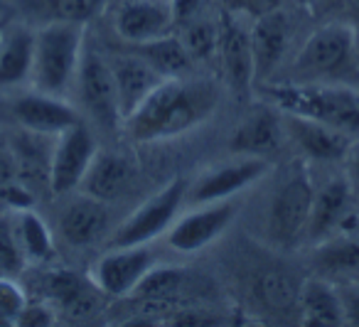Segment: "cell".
I'll return each mask as SVG.
<instances>
[{"label": "cell", "mask_w": 359, "mask_h": 327, "mask_svg": "<svg viewBox=\"0 0 359 327\" xmlns=\"http://www.w3.org/2000/svg\"><path fill=\"white\" fill-rule=\"evenodd\" d=\"M217 86L207 79H165L123 121V133L138 143L168 140L205 124L217 109Z\"/></svg>", "instance_id": "cell-1"}, {"label": "cell", "mask_w": 359, "mask_h": 327, "mask_svg": "<svg viewBox=\"0 0 359 327\" xmlns=\"http://www.w3.org/2000/svg\"><path fill=\"white\" fill-rule=\"evenodd\" d=\"M264 99L283 114L313 119L359 138V86L313 81H266Z\"/></svg>", "instance_id": "cell-2"}, {"label": "cell", "mask_w": 359, "mask_h": 327, "mask_svg": "<svg viewBox=\"0 0 359 327\" xmlns=\"http://www.w3.org/2000/svg\"><path fill=\"white\" fill-rule=\"evenodd\" d=\"M359 62L354 30L347 20H332L318 27L303 42L288 69L285 81H313V84H357Z\"/></svg>", "instance_id": "cell-3"}, {"label": "cell", "mask_w": 359, "mask_h": 327, "mask_svg": "<svg viewBox=\"0 0 359 327\" xmlns=\"http://www.w3.org/2000/svg\"><path fill=\"white\" fill-rule=\"evenodd\" d=\"M84 27L81 22H45L35 30V62H32V89L65 96L76 81L84 55Z\"/></svg>", "instance_id": "cell-4"}, {"label": "cell", "mask_w": 359, "mask_h": 327, "mask_svg": "<svg viewBox=\"0 0 359 327\" xmlns=\"http://www.w3.org/2000/svg\"><path fill=\"white\" fill-rule=\"evenodd\" d=\"M187 180L175 178L165 185L160 192H155L143 207H138L118 229H116L111 246H140V243H150L165 234L172 222L177 219V212L182 202L187 199Z\"/></svg>", "instance_id": "cell-5"}, {"label": "cell", "mask_w": 359, "mask_h": 327, "mask_svg": "<svg viewBox=\"0 0 359 327\" xmlns=\"http://www.w3.org/2000/svg\"><path fill=\"white\" fill-rule=\"evenodd\" d=\"M315 187L305 170L288 175L285 182L276 189L269 207V239L276 246H295L305 236L310 209H313Z\"/></svg>", "instance_id": "cell-6"}, {"label": "cell", "mask_w": 359, "mask_h": 327, "mask_svg": "<svg viewBox=\"0 0 359 327\" xmlns=\"http://www.w3.org/2000/svg\"><path fill=\"white\" fill-rule=\"evenodd\" d=\"M3 114L18 128L40 135H60L62 131H67L76 121H81V116L76 114L74 106L67 104L65 96L45 94L40 89L8 91Z\"/></svg>", "instance_id": "cell-7"}, {"label": "cell", "mask_w": 359, "mask_h": 327, "mask_svg": "<svg viewBox=\"0 0 359 327\" xmlns=\"http://www.w3.org/2000/svg\"><path fill=\"white\" fill-rule=\"evenodd\" d=\"M236 212H239V204H236L234 197L197 204L192 212L175 219L172 227L165 232V241L177 253L202 251L229 229Z\"/></svg>", "instance_id": "cell-8"}, {"label": "cell", "mask_w": 359, "mask_h": 327, "mask_svg": "<svg viewBox=\"0 0 359 327\" xmlns=\"http://www.w3.org/2000/svg\"><path fill=\"white\" fill-rule=\"evenodd\" d=\"M357 214V192L347 175H334L320 189H315L313 209H310L305 239L310 243H323L354 227Z\"/></svg>", "instance_id": "cell-9"}, {"label": "cell", "mask_w": 359, "mask_h": 327, "mask_svg": "<svg viewBox=\"0 0 359 327\" xmlns=\"http://www.w3.org/2000/svg\"><path fill=\"white\" fill-rule=\"evenodd\" d=\"M96 138L91 133L89 124L76 121L60 135H55L50 158V175L47 185L55 194H69L79 189L86 170L96 155Z\"/></svg>", "instance_id": "cell-10"}, {"label": "cell", "mask_w": 359, "mask_h": 327, "mask_svg": "<svg viewBox=\"0 0 359 327\" xmlns=\"http://www.w3.org/2000/svg\"><path fill=\"white\" fill-rule=\"evenodd\" d=\"M76 91H79V101L84 106L86 116L99 128L118 131L123 126L109 60H104L91 50H84L79 74H76Z\"/></svg>", "instance_id": "cell-11"}, {"label": "cell", "mask_w": 359, "mask_h": 327, "mask_svg": "<svg viewBox=\"0 0 359 327\" xmlns=\"http://www.w3.org/2000/svg\"><path fill=\"white\" fill-rule=\"evenodd\" d=\"M153 253L148 243L140 246H111L109 253L99 258L91 268V281L104 295L128 298L153 268Z\"/></svg>", "instance_id": "cell-12"}, {"label": "cell", "mask_w": 359, "mask_h": 327, "mask_svg": "<svg viewBox=\"0 0 359 327\" xmlns=\"http://www.w3.org/2000/svg\"><path fill=\"white\" fill-rule=\"evenodd\" d=\"M269 160L266 158H249L241 155L234 163H226L222 168H215L205 173L192 187H187V199L195 204L217 202V199H229L234 194L244 192L254 182H259L269 173Z\"/></svg>", "instance_id": "cell-13"}, {"label": "cell", "mask_w": 359, "mask_h": 327, "mask_svg": "<svg viewBox=\"0 0 359 327\" xmlns=\"http://www.w3.org/2000/svg\"><path fill=\"white\" fill-rule=\"evenodd\" d=\"M217 55L222 60L224 79L236 96H249L256 86L254 74V50H251V32L234 18H224L219 25V47Z\"/></svg>", "instance_id": "cell-14"}, {"label": "cell", "mask_w": 359, "mask_h": 327, "mask_svg": "<svg viewBox=\"0 0 359 327\" xmlns=\"http://www.w3.org/2000/svg\"><path fill=\"white\" fill-rule=\"evenodd\" d=\"M175 15L170 0H126L116 15V30L128 45H145L170 35Z\"/></svg>", "instance_id": "cell-15"}, {"label": "cell", "mask_w": 359, "mask_h": 327, "mask_svg": "<svg viewBox=\"0 0 359 327\" xmlns=\"http://www.w3.org/2000/svg\"><path fill=\"white\" fill-rule=\"evenodd\" d=\"M111 74L116 81V94H118V109L121 119H128L140 104L150 96L155 86L165 81V76L155 69L150 62H145L138 52L130 55H116L109 60ZM123 128V126H121Z\"/></svg>", "instance_id": "cell-16"}, {"label": "cell", "mask_w": 359, "mask_h": 327, "mask_svg": "<svg viewBox=\"0 0 359 327\" xmlns=\"http://www.w3.org/2000/svg\"><path fill=\"white\" fill-rule=\"evenodd\" d=\"M285 126L283 114L278 109H259L246 116L244 124L236 126L229 138V150L234 155H249V158H269L283 148Z\"/></svg>", "instance_id": "cell-17"}, {"label": "cell", "mask_w": 359, "mask_h": 327, "mask_svg": "<svg viewBox=\"0 0 359 327\" xmlns=\"http://www.w3.org/2000/svg\"><path fill=\"white\" fill-rule=\"evenodd\" d=\"M251 50H254V74L256 84L273 79L290 42V22L280 11L254 18L251 27Z\"/></svg>", "instance_id": "cell-18"}, {"label": "cell", "mask_w": 359, "mask_h": 327, "mask_svg": "<svg viewBox=\"0 0 359 327\" xmlns=\"http://www.w3.org/2000/svg\"><path fill=\"white\" fill-rule=\"evenodd\" d=\"M283 126H285V135L303 150V155H308L310 160H318V163H337V160H344V155H347L349 145L354 140L347 133H342V131L330 128V126L318 124L313 119H303V116H293V114H283Z\"/></svg>", "instance_id": "cell-19"}, {"label": "cell", "mask_w": 359, "mask_h": 327, "mask_svg": "<svg viewBox=\"0 0 359 327\" xmlns=\"http://www.w3.org/2000/svg\"><path fill=\"white\" fill-rule=\"evenodd\" d=\"M111 214L106 202L81 192L76 199H72L60 214V229L67 243L76 248H84L96 243L109 234Z\"/></svg>", "instance_id": "cell-20"}, {"label": "cell", "mask_w": 359, "mask_h": 327, "mask_svg": "<svg viewBox=\"0 0 359 327\" xmlns=\"http://www.w3.org/2000/svg\"><path fill=\"white\" fill-rule=\"evenodd\" d=\"M32 62H35V30L30 25L3 27L0 42V91L20 89L32 79Z\"/></svg>", "instance_id": "cell-21"}, {"label": "cell", "mask_w": 359, "mask_h": 327, "mask_svg": "<svg viewBox=\"0 0 359 327\" xmlns=\"http://www.w3.org/2000/svg\"><path fill=\"white\" fill-rule=\"evenodd\" d=\"M298 312L303 325L313 327H339L344 325L342 298L337 283L327 281L325 276H315L300 286Z\"/></svg>", "instance_id": "cell-22"}, {"label": "cell", "mask_w": 359, "mask_h": 327, "mask_svg": "<svg viewBox=\"0 0 359 327\" xmlns=\"http://www.w3.org/2000/svg\"><path fill=\"white\" fill-rule=\"evenodd\" d=\"M130 185V163L128 158L111 150H96L79 189L84 194L101 199V202H114L126 192Z\"/></svg>", "instance_id": "cell-23"}, {"label": "cell", "mask_w": 359, "mask_h": 327, "mask_svg": "<svg viewBox=\"0 0 359 327\" xmlns=\"http://www.w3.org/2000/svg\"><path fill=\"white\" fill-rule=\"evenodd\" d=\"M256 302L266 312L278 317H300L298 312V295L300 286H295L293 276L285 271H266L254 283Z\"/></svg>", "instance_id": "cell-24"}, {"label": "cell", "mask_w": 359, "mask_h": 327, "mask_svg": "<svg viewBox=\"0 0 359 327\" xmlns=\"http://www.w3.org/2000/svg\"><path fill=\"white\" fill-rule=\"evenodd\" d=\"M133 52H138L145 62H150L165 79L187 76L195 67V60L187 52L182 37H175L172 32L158 37V40L145 42V45H133Z\"/></svg>", "instance_id": "cell-25"}, {"label": "cell", "mask_w": 359, "mask_h": 327, "mask_svg": "<svg viewBox=\"0 0 359 327\" xmlns=\"http://www.w3.org/2000/svg\"><path fill=\"white\" fill-rule=\"evenodd\" d=\"M315 266L325 276H349L359 273V232L347 229L339 232L337 236L318 243L315 251Z\"/></svg>", "instance_id": "cell-26"}, {"label": "cell", "mask_w": 359, "mask_h": 327, "mask_svg": "<svg viewBox=\"0 0 359 327\" xmlns=\"http://www.w3.org/2000/svg\"><path fill=\"white\" fill-rule=\"evenodd\" d=\"M13 229H15L18 243H20L25 261L47 263L57 256V246H55V239H52L50 227L32 209H20Z\"/></svg>", "instance_id": "cell-27"}, {"label": "cell", "mask_w": 359, "mask_h": 327, "mask_svg": "<svg viewBox=\"0 0 359 327\" xmlns=\"http://www.w3.org/2000/svg\"><path fill=\"white\" fill-rule=\"evenodd\" d=\"M101 0H20L22 13L37 22H86L99 11Z\"/></svg>", "instance_id": "cell-28"}, {"label": "cell", "mask_w": 359, "mask_h": 327, "mask_svg": "<svg viewBox=\"0 0 359 327\" xmlns=\"http://www.w3.org/2000/svg\"><path fill=\"white\" fill-rule=\"evenodd\" d=\"M187 273L182 268H150L145 273V278L138 283V288L133 291V298H143V300H160V302H177L180 295L187 288Z\"/></svg>", "instance_id": "cell-29"}, {"label": "cell", "mask_w": 359, "mask_h": 327, "mask_svg": "<svg viewBox=\"0 0 359 327\" xmlns=\"http://www.w3.org/2000/svg\"><path fill=\"white\" fill-rule=\"evenodd\" d=\"M182 42L195 62H207L217 55L219 47V27H215L210 20L195 18L187 25H182Z\"/></svg>", "instance_id": "cell-30"}, {"label": "cell", "mask_w": 359, "mask_h": 327, "mask_svg": "<svg viewBox=\"0 0 359 327\" xmlns=\"http://www.w3.org/2000/svg\"><path fill=\"white\" fill-rule=\"evenodd\" d=\"M86 286H89V283H84L72 271H47L45 281H42V293H45L52 305H57V310H62V307L69 300H74Z\"/></svg>", "instance_id": "cell-31"}, {"label": "cell", "mask_w": 359, "mask_h": 327, "mask_svg": "<svg viewBox=\"0 0 359 327\" xmlns=\"http://www.w3.org/2000/svg\"><path fill=\"white\" fill-rule=\"evenodd\" d=\"M25 266V256L18 243L13 224L0 219V276H15Z\"/></svg>", "instance_id": "cell-32"}, {"label": "cell", "mask_w": 359, "mask_h": 327, "mask_svg": "<svg viewBox=\"0 0 359 327\" xmlns=\"http://www.w3.org/2000/svg\"><path fill=\"white\" fill-rule=\"evenodd\" d=\"M27 298L13 276H0V325H15Z\"/></svg>", "instance_id": "cell-33"}, {"label": "cell", "mask_w": 359, "mask_h": 327, "mask_svg": "<svg viewBox=\"0 0 359 327\" xmlns=\"http://www.w3.org/2000/svg\"><path fill=\"white\" fill-rule=\"evenodd\" d=\"M60 312L55 310L50 300H35V302H25L20 317H18L15 325L20 327H50L57 322Z\"/></svg>", "instance_id": "cell-34"}, {"label": "cell", "mask_w": 359, "mask_h": 327, "mask_svg": "<svg viewBox=\"0 0 359 327\" xmlns=\"http://www.w3.org/2000/svg\"><path fill=\"white\" fill-rule=\"evenodd\" d=\"M339 298H342L344 325L359 327V283H337Z\"/></svg>", "instance_id": "cell-35"}, {"label": "cell", "mask_w": 359, "mask_h": 327, "mask_svg": "<svg viewBox=\"0 0 359 327\" xmlns=\"http://www.w3.org/2000/svg\"><path fill=\"white\" fill-rule=\"evenodd\" d=\"M226 3H229L234 13L261 18V15H269V13L280 11V3H283V0H226Z\"/></svg>", "instance_id": "cell-36"}, {"label": "cell", "mask_w": 359, "mask_h": 327, "mask_svg": "<svg viewBox=\"0 0 359 327\" xmlns=\"http://www.w3.org/2000/svg\"><path fill=\"white\" fill-rule=\"evenodd\" d=\"M170 6H172L175 25H187L200 15L202 0H170Z\"/></svg>", "instance_id": "cell-37"}, {"label": "cell", "mask_w": 359, "mask_h": 327, "mask_svg": "<svg viewBox=\"0 0 359 327\" xmlns=\"http://www.w3.org/2000/svg\"><path fill=\"white\" fill-rule=\"evenodd\" d=\"M3 197H6V202L11 204V207H15L18 212L32 207V194L27 192V189H22V185L6 182L3 185Z\"/></svg>", "instance_id": "cell-38"}, {"label": "cell", "mask_w": 359, "mask_h": 327, "mask_svg": "<svg viewBox=\"0 0 359 327\" xmlns=\"http://www.w3.org/2000/svg\"><path fill=\"white\" fill-rule=\"evenodd\" d=\"M344 165H347L344 175H347V180L352 182L354 192L359 194V138H354L352 145H349L347 155H344Z\"/></svg>", "instance_id": "cell-39"}, {"label": "cell", "mask_w": 359, "mask_h": 327, "mask_svg": "<svg viewBox=\"0 0 359 327\" xmlns=\"http://www.w3.org/2000/svg\"><path fill=\"white\" fill-rule=\"evenodd\" d=\"M315 11L323 15H344V0H313Z\"/></svg>", "instance_id": "cell-40"}, {"label": "cell", "mask_w": 359, "mask_h": 327, "mask_svg": "<svg viewBox=\"0 0 359 327\" xmlns=\"http://www.w3.org/2000/svg\"><path fill=\"white\" fill-rule=\"evenodd\" d=\"M344 18L354 30H359V0H344Z\"/></svg>", "instance_id": "cell-41"}, {"label": "cell", "mask_w": 359, "mask_h": 327, "mask_svg": "<svg viewBox=\"0 0 359 327\" xmlns=\"http://www.w3.org/2000/svg\"><path fill=\"white\" fill-rule=\"evenodd\" d=\"M0 42H3V25H0Z\"/></svg>", "instance_id": "cell-42"}, {"label": "cell", "mask_w": 359, "mask_h": 327, "mask_svg": "<svg viewBox=\"0 0 359 327\" xmlns=\"http://www.w3.org/2000/svg\"><path fill=\"white\" fill-rule=\"evenodd\" d=\"M357 214H359V194H357Z\"/></svg>", "instance_id": "cell-43"}]
</instances>
